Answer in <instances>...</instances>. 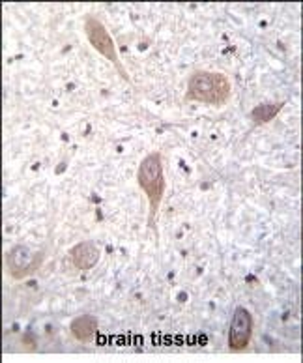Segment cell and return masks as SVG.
<instances>
[{
    "label": "cell",
    "mask_w": 303,
    "mask_h": 363,
    "mask_svg": "<svg viewBox=\"0 0 303 363\" xmlns=\"http://www.w3.org/2000/svg\"><path fill=\"white\" fill-rule=\"evenodd\" d=\"M69 332L79 342H90L98 333V318L94 315H81L72 320Z\"/></svg>",
    "instance_id": "52a82bcc"
},
{
    "label": "cell",
    "mask_w": 303,
    "mask_h": 363,
    "mask_svg": "<svg viewBox=\"0 0 303 363\" xmlns=\"http://www.w3.org/2000/svg\"><path fill=\"white\" fill-rule=\"evenodd\" d=\"M253 328H255V318H253L251 311L246 307H236L229 330L230 352H241L249 347V341L253 337Z\"/></svg>",
    "instance_id": "5b68a950"
},
{
    "label": "cell",
    "mask_w": 303,
    "mask_h": 363,
    "mask_svg": "<svg viewBox=\"0 0 303 363\" xmlns=\"http://www.w3.org/2000/svg\"><path fill=\"white\" fill-rule=\"evenodd\" d=\"M100 247H98L94 242H90V240H84V242L74 245V247L69 250V259H72L74 266L77 270L83 272L92 270V268L100 262Z\"/></svg>",
    "instance_id": "8992f818"
},
{
    "label": "cell",
    "mask_w": 303,
    "mask_h": 363,
    "mask_svg": "<svg viewBox=\"0 0 303 363\" xmlns=\"http://www.w3.org/2000/svg\"><path fill=\"white\" fill-rule=\"evenodd\" d=\"M282 101L281 104H262L258 107L251 111V118L256 125H264L268 122H272L275 116L279 114V111L282 109Z\"/></svg>",
    "instance_id": "ba28073f"
},
{
    "label": "cell",
    "mask_w": 303,
    "mask_h": 363,
    "mask_svg": "<svg viewBox=\"0 0 303 363\" xmlns=\"http://www.w3.org/2000/svg\"><path fill=\"white\" fill-rule=\"evenodd\" d=\"M43 260H45V251H34L25 244H17L6 251V268L11 277L17 281L26 279L40 272Z\"/></svg>",
    "instance_id": "277c9868"
},
{
    "label": "cell",
    "mask_w": 303,
    "mask_h": 363,
    "mask_svg": "<svg viewBox=\"0 0 303 363\" xmlns=\"http://www.w3.org/2000/svg\"><path fill=\"white\" fill-rule=\"evenodd\" d=\"M137 182L142 191L147 193L148 206H150V227L154 225V219L157 216V210L161 206V201L165 197V171H163V161L159 152L148 154L139 165L137 171Z\"/></svg>",
    "instance_id": "7a4b0ae2"
},
{
    "label": "cell",
    "mask_w": 303,
    "mask_h": 363,
    "mask_svg": "<svg viewBox=\"0 0 303 363\" xmlns=\"http://www.w3.org/2000/svg\"><path fill=\"white\" fill-rule=\"evenodd\" d=\"M230 94H232V86L225 73L199 69L189 77L185 99L221 107L229 101Z\"/></svg>",
    "instance_id": "6da1fadb"
},
{
    "label": "cell",
    "mask_w": 303,
    "mask_h": 363,
    "mask_svg": "<svg viewBox=\"0 0 303 363\" xmlns=\"http://www.w3.org/2000/svg\"><path fill=\"white\" fill-rule=\"evenodd\" d=\"M84 34H86V40H88L90 45L94 47L101 57H105L109 62H113V66L118 69V73H120L122 79L126 83H131L130 73L122 66L120 58H118V51H116V43L113 40V36L109 34V30H107V26L100 19L88 16L84 19Z\"/></svg>",
    "instance_id": "3957f363"
}]
</instances>
